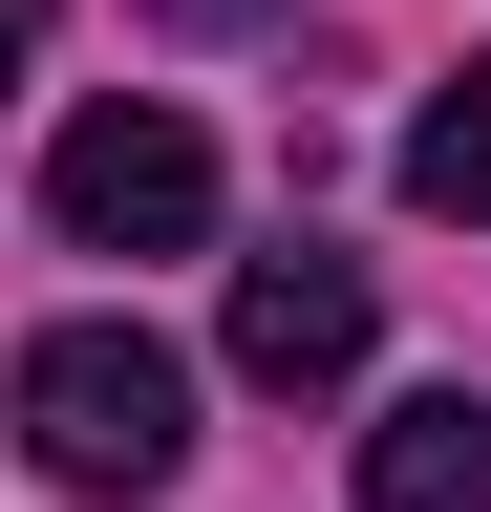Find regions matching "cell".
I'll return each mask as SVG.
<instances>
[{
    "label": "cell",
    "mask_w": 491,
    "mask_h": 512,
    "mask_svg": "<svg viewBox=\"0 0 491 512\" xmlns=\"http://www.w3.org/2000/svg\"><path fill=\"white\" fill-rule=\"evenodd\" d=\"M0 406H22V470L86 491V512H150L171 470H193V363H171L150 320H43Z\"/></svg>",
    "instance_id": "obj_1"
},
{
    "label": "cell",
    "mask_w": 491,
    "mask_h": 512,
    "mask_svg": "<svg viewBox=\"0 0 491 512\" xmlns=\"http://www.w3.org/2000/svg\"><path fill=\"white\" fill-rule=\"evenodd\" d=\"M43 214H65L86 256H193V235H214V128H171V107H86L65 171H43Z\"/></svg>",
    "instance_id": "obj_2"
},
{
    "label": "cell",
    "mask_w": 491,
    "mask_h": 512,
    "mask_svg": "<svg viewBox=\"0 0 491 512\" xmlns=\"http://www.w3.org/2000/svg\"><path fill=\"white\" fill-rule=\"evenodd\" d=\"M363 342H385V299H363V256L321 235H278V256H235V384H363Z\"/></svg>",
    "instance_id": "obj_3"
},
{
    "label": "cell",
    "mask_w": 491,
    "mask_h": 512,
    "mask_svg": "<svg viewBox=\"0 0 491 512\" xmlns=\"http://www.w3.org/2000/svg\"><path fill=\"white\" fill-rule=\"evenodd\" d=\"M363 512H491V384H427L363 427Z\"/></svg>",
    "instance_id": "obj_4"
},
{
    "label": "cell",
    "mask_w": 491,
    "mask_h": 512,
    "mask_svg": "<svg viewBox=\"0 0 491 512\" xmlns=\"http://www.w3.org/2000/svg\"><path fill=\"white\" fill-rule=\"evenodd\" d=\"M406 214H470L491 235V64H449V86L406 107Z\"/></svg>",
    "instance_id": "obj_5"
},
{
    "label": "cell",
    "mask_w": 491,
    "mask_h": 512,
    "mask_svg": "<svg viewBox=\"0 0 491 512\" xmlns=\"http://www.w3.org/2000/svg\"><path fill=\"white\" fill-rule=\"evenodd\" d=\"M150 22H257V0H150Z\"/></svg>",
    "instance_id": "obj_6"
},
{
    "label": "cell",
    "mask_w": 491,
    "mask_h": 512,
    "mask_svg": "<svg viewBox=\"0 0 491 512\" xmlns=\"http://www.w3.org/2000/svg\"><path fill=\"white\" fill-rule=\"evenodd\" d=\"M22 43H43V0H0V64H22Z\"/></svg>",
    "instance_id": "obj_7"
}]
</instances>
